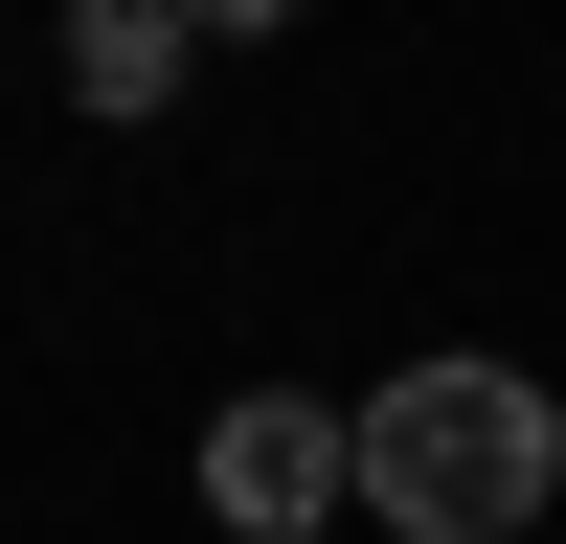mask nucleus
<instances>
[{
  "label": "nucleus",
  "instance_id": "f257e3e1",
  "mask_svg": "<svg viewBox=\"0 0 566 544\" xmlns=\"http://www.w3.org/2000/svg\"><path fill=\"white\" fill-rule=\"evenodd\" d=\"M566 499V408L522 363H408V386H363V522L408 544H522Z\"/></svg>",
  "mask_w": 566,
  "mask_h": 544
},
{
  "label": "nucleus",
  "instance_id": "f03ea898",
  "mask_svg": "<svg viewBox=\"0 0 566 544\" xmlns=\"http://www.w3.org/2000/svg\"><path fill=\"white\" fill-rule=\"evenodd\" d=\"M363 499V408H295V386H250L205 431V522H250V544H317Z\"/></svg>",
  "mask_w": 566,
  "mask_h": 544
},
{
  "label": "nucleus",
  "instance_id": "7ed1b4c3",
  "mask_svg": "<svg viewBox=\"0 0 566 544\" xmlns=\"http://www.w3.org/2000/svg\"><path fill=\"white\" fill-rule=\"evenodd\" d=\"M181 45H205V23H181V0H69V114H159V91H181Z\"/></svg>",
  "mask_w": 566,
  "mask_h": 544
},
{
  "label": "nucleus",
  "instance_id": "20e7f679",
  "mask_svg": "<svg viewBox=\"0 0 566 544\" xmlns=\"http://www.w3.org/2000/svg\"><path fill=\"white\" fill-rule=\"evenodd\" d=\"M181 23H205V45H250V23H295V0H181Z\"/></svg>",
  "mask_w": 566,
  "mask_h": 544
}]
</instances>
